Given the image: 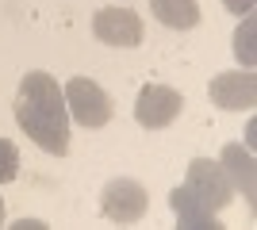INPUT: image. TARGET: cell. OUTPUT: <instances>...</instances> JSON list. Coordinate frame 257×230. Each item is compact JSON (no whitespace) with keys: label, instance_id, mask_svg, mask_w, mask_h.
Listing matches in <instances>:
<instances>
[{"label":"cell","instance_id":"cell-1","mask_svg":"<svg viewBox=\"0 0 257 230\" xmlns=\"http://www.w3.org/2000/svg\"><path fill=\"white\" fill-rule=\"evenodd\" d=\"M16 123L20 131L31 138L39 150L65 157L69 153V108H65V92L50 73L35 69L20 81L16 92Z\"/></svg>","mask_w":257,"mask_h":230},{"label":"cell","instance_id":"cell-2","mask_svg":"<svg viewBox=\"0 0 257 230\" xmlns=\"http://www.w3.org/2000/svg\"><path fill=\"white\" fill-rule=\"evenodd\" d=\"M62 92H65V108H69L73 123H77V127H85V131H100V127L111 123V115H115L111 96H107L92 77H73Z\"/></svg>","mask_w":257,"mask_h":230},{"label":"cell","instance_id":"cell-3","mask_svg":"<svg viewBox=\"0 0 257 230\" xmlns=\"http://www.w3.org/2000/svg\"><path fill=\"white\" fill-rule=\"evenodd\" d=\"M184 188H188V192H192L211 215H215V211H223L226 203L234 199V184H230L226 169L219 161H211V157H192V161H188Z\"/></svg>","mask_w":257,"mask_h":230},{"label":"cell","instance_id":"cell-4","mask_svg":"<svg viewBox=\"0 0 257 230\" xmlns=\"http://www.w3.org/2000/svg\"><path fill=\"white\" fill-rule=\"evenodd\" d=\"M150 207V196H146V188L139 180H131V176H115V180H107L104 192H100V215L119 226H127V222H139Z\"/></svg>","mask_w":257,"mask_h":230},{"label":"cell","instance_id":"cell-5","mask_svg":"<svg viewBox=\"0 0 257 230\" xmlns=\"http://www.w3.org/2000/svg\"><path fill=\"white\" fill-rule=\"evenodd\" d=\"M181 111H184V96L169 85H142L139 100H135V119L146 131H165Z\"/></svg>","mask_w":257,"mask_h":230},{"label":"cell","instance_id":"cell-6","mask_svg":"<svg viewBox=\"0 0 257 230\" xmlns=\"http://www.w3.org/2000/svg\"><path fill=\"white\" fill-rule=\"evenodd\" d=\"M92 35L107 46L135 50V46H142L146 27H142V16L131 12V8H100L96 16H92Z\"/></svg>","mask_w":257,"mask_h":230},{"label":"cell","instance_id":"cell-7","mask_svg":"<svg viewBox=\"0 0 257 230\" xmlns=\"http://www.w3.org/2000/svg\"><path fill=\"white\" fill-rule=\"evenodd\" d=\"M215 108L223 111H246L257 104V77L249 69H238V73H219L207 88Z\"/></svg>","mask_w":257,"mask_h":230},{"label":"cell","instance_id":"cell-8","mask_svg":"<svg viewBox=\"0 0 257 230\" xmlns=\"http://www.w3.org/2000/svg\"><path fill=\"white\" fill-rule=\"evenodd\" d=\"M169 207H173V215L181 219V226H192V230H215V226H219V222H215V215H211V211H207L184 184H177V188L169 192Z\"/></svg>","mask_w":257,"mask_h":230},{"label":"cell","instance_id":"cell-9","mask_svg":"<svg viewBox=\"0 0 257 230\" xmlns=\"http://www.w3.org/2000/svg\"><path fill=\"white\" fill-rule=\"evenodd\" d=\"M226 169V176H230V184L242 188V196L253 203V153H249V146L242 142H230L223 150V161H219Z\"/></svg>","mask_w":257,"mask_h":230},{"label":"cell","instance_id":"cell-10","mask_svg":"<svg viewBox=\"0 0 257 230\" xmlns=\"http://www.w3.org/2000/svg\"><path fill=\"white\" fill-rule=\"evenodd\" d=\"M150 12L161 27H173V31H188L200 23V4L196 0H150Z\"/></svg>","mask_w":257,"mask_h":230},{"label":"cell","instance_id":"cell-11","mask_svg":"<svg viewBox=\"0 0 257 230\" xmlns=\"http://www.w3.org/2000/svg\"><path fill=\"white\" fill-rule=\"evenodd\" d=\"M234 54L246 69H253V16H246V23L234 35Z\"/></svg>","mask_w":257,"mask_h":230},{"label":"cell","instance_id":"cell-12","mask_svg":"<svg viewBox=\"0 0 257 230\" xmlns=\"http://www.w3.org/2000/svg\"><path fill=\"white\" fill-rule=\"evenodd\" d=\"M16 176H20V150H16V142L0 138V184H8Z\"/></svg>","mask_w":257,"mask_h":230},{"label":"cell","instance_id":"cell-13","mask_svg":"<svg viewBox=\"0 0 257 230\" xmlns=\"http://www.w3.org/2000/svg\"><path fill=\"white\" fill-rule=\"evenodd\" d=\"M226 12H234V16H242V12H253V0H223Z\"/></svg>","mask_w":257,"mask_h":230},{"label":"cell","instance_id":"cell-14","mask_svg":"<svg viewBox=\"0 0 257 230\" xmlns=\"http://www.w3.org/2000/svg\"><path fill=\"white\" fill-rule=\"evenodd\" d=\"M0 222H4V199H0Z\"/></svg>","mask_w":257,"mask_h":230}]
</instances>
